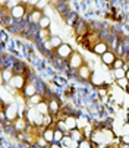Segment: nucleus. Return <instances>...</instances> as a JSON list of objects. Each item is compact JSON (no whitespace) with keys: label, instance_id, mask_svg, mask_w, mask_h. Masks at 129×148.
Returning a JSON list of instances; mask_svg holds the SVG:
<instances>
[{"label":"nucleus","instance_id":"f257e3e1","mask_svg":"<svg viewBox=\"0 0 129 148\" xmlns=\"http://www.w3.org/2000/svg\"><path fill=\"white\" fill-rule=\"evenodd\" d=\"M116 138V134L113 129L110 128H100V129H95L93 131L91 134V141L100 147H104V145H110Z\"/></svg>","mask_w":129,"mask_h":148},{"label":"nucleus","instance_id":"f03ea898","mask_svg":"<svg viewBox=\"0 0 129 148\" xmlns=\"http://www.w3.org/2000/svg\"><path fill=\"white\" fill-rule=\"evenodd\" d=\"M2 110L6 114V122H9L10 125L21 116V107L16 101H12L10 104H5L2 103Z\"/></svg>","mask_w":129,"mask_h":148},{"label":"nucleus","instance_id":"7ed1b4c3","mask_svg":"<svg viewBox=\"0 0 129 148\" xmlns=\"http://www.w3.org/2000/svg\"><path fill=\"white\" fill-rule=\"evenodd\" d=\"M24 116L27 117V120H28L30 125H34V126H40V128H43V123H44V114H41L35 107H27Z\"/></svg>","mask_w":129,"mask_h":148},{"label":"nucleus","instance_id":"20e7f679","mask_svg":"<svg viewBox=\"0 0 129 148\" xmlns=\"http://www.w3.org/2000/svg\"><path fill=\"white\" fill-rule=\"evenodd\" d=\"M28 9H27V5L25 3H16L10 8V13H12V18L16 21V22H19V21H24L27 19L28 16Z\"/></svg>","mask_w":129,"mask_h":148},{"label":"nucleus","instance_id":"39448f33","mask_svg":"<svg viewBox=\"0 0 129 148\" xmlns=\"http://www.w3.org/2000/svg\"><path fill=\"white\" fill-rule=\"evenodd\" d=\"M68 66H69V69H72V71H78L84 63H85V60H84V56L79 53V51H73L72 54H71V57L68 59Z\"/></svg>","mask_w":129,"mask_h":148},{"label":"nucleus","instance_id":"423d86ee","mask_svg":"<svg viewBox=\"0 0 129 148\" xmlns=\"http://www.w3.org/2000/svg\"><path fill=\"white\" fill-rule=\"evenodd\" d=\"M43 16H44V13H43L41 9H38V8H31L30 12H28V16H27V22H28L31 27H38V24H40V21H41Z\"/></svg>","mask_w":129,"mask_h":148},{"label":"nucleus","instance_id":"0eeeda50","mask_svg":"<svg viewBox=\"0 0 129 148\" xmlns=\"http://www.w3.org/2000/svg\"><path fill=\"white\" fill-rule=\"evenodd\" d=\"M53 53L60 59V60H64V62H68V59L71 57V54L73 53V49L69 46V44H66V43H63L60 47H57L56 50H53Z\"/></svg>","mask_w":129,"mask_h":148},{"label":"nucleus","instance_id":"6e6552de","mask_svg":"<svg viewBox=\"0 0 129 148\" xmlns=\"http://www.w3.org/2000/svg\"><path fill=\"white\" fill-rule=\"evenodd\" d=\"M76 73V76L81 79V81H84V82H91V78H93V71H91V68L87 65V63H84V65L75 72Z\"/></svg>","mask_w":129,"mask_h":148},{"label":"nucleus","instance_id":"1a4fd4ad","mask_svg":"<svg viewBox=\"0 0 129 148\" xmlns=\"http://www.w3.org/2000/svg\"><path fill=\"white\" fill-rule=\"evenodd\" d=\"M49 109H50V114H53L54 117L57 114L62 113V104H60V100L57 97H50L49 100Z\"/></svg>","mask_w":129,"mask_h":148},{"label":"nucleus","instance_id":"9d476101","mask_svg":"<svg viewBox=\"0 0 129 148\" xmlns=\"http://www.w3.org/2000/svg\"><path fill=\"white\" fill-rule=\"evenodd\" d=\"M101 57V63L104 66H107V68H113V63L116 62V59H117V56H116V53L113 51V50H109V51H106L103 56H100Z\"/></svg>","mask_w":129,"mask_h":148},{"label":"nucleus","instance_id":"9b49d317","mask_svg":"<svg viewBox=\"0 0 129 148\" xmlns=\"http://www.w3.org/2000/svg\"><path fill=\"white\" fill-rule=\"evenodd\" d=\"M38 92V87H37V82H34L31 78L28 79V82H27V85H25V88L22 90V94H24V97L25 98H30V97H32L34 94H37Z\"/></svg>","mask_w":129,"mask_h":148},{"label":"nucleus","instance_id":"f8f14e48","mask_svg":"<svg viewBox=\"0 0 129 148\" xmlns=\"http://www.w3.org/2000/svg\"><path fill=\"white\" fill-rule=\"evenodd\" d=\"M97 56H103L106 51H109L110 50V46H109V43H107V41L106 40H101V41H98V43L91 49Z\"/></svg>","mask_w":129,"mask_h":148},{"label":"nucleus","instance_id":"ddd939ff","mask_svg":"<svg viewBox=\"0 0 129 148\" xmlns=\"http://www.w3.org/2000/svg\"><path fill=\"white\" fill-rule=\"evenodd\" d=\"M13 76H15V71H13L12 66H3L2 68V82H3V85L5 84H9Z\"/></svg>","mask_w":129,"mask_h":148},{"label":"nucleus","instance_id":"4468645a","mask_svg":"<svg viewBox=\"0 0 129 148\" xmlns=\"http://www.w3.org/2000/svg\"><path fill=\"white\" fill-rule=\"evenodd\" d=\"M63 120L66 122V126H68L69 132L78 128V116H73V114H66V116L63 117Z\"/></svg>","mask_w":129,"mask_h":148},{"label":"nucleus","instance_id":"2eb2a0df","mask_svg":"<svg viewBox=\"0 0 129 148\" xmlns=\"http://www.w3.org/2000/svg\"><path fill=\"white\" fill-rule=\"evenodd\" d=\"M44 100H46L44 95H43L41 92H37V94H34L32 97L27 98V106H28V107H35L37 104H40L41 101H44Z\"/></svg>","mask_w":129,"mask_h":148},{"label":"nucleus","instance_id":"dca6fc26","mask_svg":"<svg viewBox=\"0 0 129 148\" xmlns=\"http://www.w3.org/2000/svg\"><path fill=\"white\" fill-rule=\"evenodd\" d=\"M37 38L41 41V43H49L50 38H51V32H50V28L47 29H37Z\"/></svg>","mask_w":129,"mask_h":148},{"label":"nucleus","instance_id":"f3484780","mask_svg":"<svg viewBox=\"0 0 129 148\" xmlns=\"http://www.w3.org/2000/svg\"><path fill=\"white\" fill-rule=\"evenodd\" d=\"M69 135L72 136V139L73 141H76V142H81V141H84V139H87V136H85V134H84V131L82 129H73V131H71L69 132Z\"/></svg>","mask_w":129,"mask_h":148},{"label":"nucleus","instance_id":"a211bd4d","mask_svg":"<svg viewBox=\"0 0 129 148\" xmlns=\"http://www.w3.org/2000/svg\"><path fill=\"white\" fill-rule=\"evenodd\" d=\"M35 109L41 113V114H49L50 113V109H49V101L44 100V101H41L40 104L35 106Z\"/></svg>","mask_w":129,"mask_h":148},{"label":"nucleus","instance_id":"6ab92c4d","mask_svg":"<svg viewBox=\"0 0 129 148\" xmlns=\"http://www.w3.org/2000/svg\"><path fill=\"white\" fill-rule=\"evenodd\" d=\"M91 84H93L94 87H98V88H100V87H103V85H104V78H103L100 73H97V72H95V73H93Z\"/></svg>","mask_w":129,"mask_h":148},{"label":"nucleus","instance_id":"aec40b11","mask_svg":"<svg viewBox=\"0 0 129 148\" xmlns=\"http://www.w3.org/2000/svg\"><path fill=\"white\" fill-rule=\"evenodd\" d=\"M116 87H119L122 91L125 92H129V81L126 78H122V79H116Z\"/></svg>","mask_w":129,"mask_h":148},{"label":"nucleus","instance_id":"412c9836","mask_svg":"<svg viewBox=\"0 0 129 148\" xmlns=\"http://www.w3.org/2000/svg\"><path fill=\"white\" fill-rule=\"evenodd\" d=\"M50 25H51V19H50V16L44 15V16L41 18V21H40L38 28H40V29H47V28H50Z\"/></svg>","mask_w":129,"mask_h":148},{"label":"nucleus","instance_id":"4be33fe9","mask_svg":"<svg viewBox=\"0 0 129 148\" xmlns=\"http://www.w3.org/2000/svg\"><path fill=\"white\" fill-rule=\"evenodd\" d=\"M112 75L116 79H122V78H126V69L125 68H120V69H112Z\"/></svg>","mask_w":129,"mask_h":148},{"label":"nucleus","instance_id":"5701e85b","mask_svg":"<svg viewBox=\"0 0 129 148\" xmlns=\"http://www.w3.org/2000/svg\"><path fill=\"white\" fill-rule=\"evenodd\" d=\"M62 44H63V41H62V38H60L59 35H51V38H50V46H51L53 50H56V49L60 47Z\"/></svg>","mask_w":129,"mask_h":148},{"label":"nucleus","instance_id":"b1692460","mask_svg":"<svg viewBox=\"0 0 129 148\" xmlns=\"http://www.w3.org/2000/svg\"><path fill=\"white\" fill-rule=\"evenodd\" d=\"M91 123L88 122V119L85 117V116H78V129H85V128H88Z\"/></svg>","mask_w":129,"mask_h":148},{"label":"nucleus","instance_id":"393cba45","mask_svg":"<svg viewBox=\"0 0 129 148\" xmlns=\"http://www.w3.org/2000/svg\"><path fill=\"white\" fill-rule=\"evenodd\" d=\"M64 135H66V134H64L63 131H60L57 126H56V131H54V142H60V141L64 138Z\"/></svg>","mask_w":129,"mask_h":148},{"label":"nucleus","instance_id":"a878e982","mask_svg":"<svg viewBox=\"0 0 129 148\" xmlns=\"http://www.w3.org/2000/svg\"><path fill=\"white\" fill-rule=\"evenodd\" d=\"M123 66H125V60H123L122 57H117L116 62L113 63V68H112V69H120V68H123Z\"/></svg>","mask_w":129,"mask_h":148},{"label":"nucleus","instance_id":"bb28decb","mask_svg":"<svg viewBox=\"0 0 129 148\" xmlns=\"http://www.w3.org/2000/svg\"><path fill=\"white\" fill-rule=\"evenodd\" d=\"M122 135H129V120L122 125Z\"/></svg>","mask_w":129,"mask_h":148},{"label":"nucleus","instance_id":"cd10ccee","mask_svg":"<svg viewBox=\"0 0 129 148\" xmlns=\"http://www.w3.org/2000/svg\"><path fill=\"white\" fill-rule=\"evenodd\" d=\"M49 148H63V147H62L59 142H53V144H50V147H49Z\"/></svg>","mask_w":129,"mask_h":148},{"label":"nucleus","instance_id":"c85d7f7f","mask_svg":"<svg viewBox=\"0 0 129 148\" xmlns=\"http://www.w3.org/2000/svg\"><path fill=\"white\" fill-rule=\"evenodd\" d=\"M126 79H128V81H129V69H128V71H126Z\"/></svg>","mask_w":129,"mask_h":148},{"label":"nucleus","instance_id":"c756f323","mask_svg":"<svg viewBox=\"0 0 129 148\" xmlns=\"http://www.w3.org/2000/svg\"><path fill=\"white\" fill-rule=\"evenodd\" d=\"M69 148H78V147H69Z\"/></svg>","mask_w":129,"mask_h":148},{"label":"nucleus","instance_id":"7c9ffc66","mask_svg":"<svg viewBox=\"0 0 129 148\" xmlns=\"http://www.w3.org/2000/svg\"><path fill=\"white\" fill-rule=\"evenodd\" d=\"M128 120H129V116H128Z\"/></svg>","mask_w":129,"mask_h":148}]
</instances>
